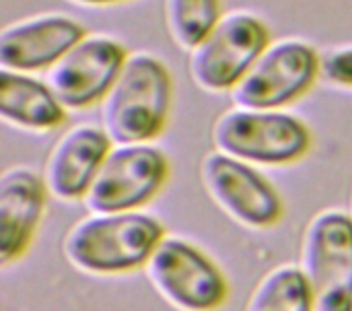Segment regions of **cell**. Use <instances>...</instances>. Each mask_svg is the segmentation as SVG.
<instances>
[{
	"label": "cell",
	"mask_w": 352,
	"mask_h": 311,
	"mask_svg": "<svg viewBox=\"0 0 352 311\" xmlns=\"http://www.w3.org/2000/svg\"><path fill=\"white\" fill-rule=\"evenodd\" d=\"M165 235V225L144 211L89 213L64 235L62 254L82 275L122 277L144 268Z\"/></svg>",
	"instance_id": "obj_1"
},
{
	"label": "cell",
	"mask_w": 352,
	"mask_h": 311,
	"mask_svg": "<svg viewBox=\"0 0 352 311\" xmlns=\"http://www.w3.org/2000/svg\"><path fill=\"white\" fill-rule=\"evenodd\" d=\"M171 95L167 66L155 56L132 54L101 101V128L113 144L151 142L167 126Z\"/></svg>",
	"instance_id": "obj_2"
},
{
	"label": "cell",
	"mask_w": 352,
	"mask_h": 311,
	"mask_svg": "<svg viewBox=\"0 0 352 311\" xmlns=\"http://www.w3.org/2000/svg\"><path fill=\"white\" fill-rule=\"evenodd\" d=\"M214 151L250 165L278 167L301 161L311 149V132L303 120L283 109L233 107L212 126Z\"/></svg>",
	"instance_id": "obj_3"
},
{
	"label": "cell",
	"mask_w": 352,
	"mask_h": 311,
	"mask_svg": "<svg viewBox=\"0 0 352 311\" xmlns=\"http://www.w3.org/2000/svg\"><path fill=\"white\" fill-rule=\"evenodd\" d=\"M144 272L159 297L177 311H219L229 299L223 268L179 235H165Z\"/></svg>",
	"instance_id": "obj_4"
},
{
	"label": "cell",
	"mask_w": 352,
	"mask_h": 311,
	"mask_svg": "<svg viewBox=\"0 0 352 311\" xmlns=\"http://www.w3.org/2000/svg\"><path fill=\"white\" fill-rule=\"evenodd\" d=\"M318 311H352V217L324 208L305 225L301 260Z\"/></svg>",
	"instance_id": "obj_5"
},
{
	"label": "cell",
	"mask_w": 352,
	"mask_h": 311,
	"mask_svg": "<svg viewBox=\"0 0 352 311\" xmlns=\"http://www.w3.org/2000/svg\"><path fill=\"white\" fill-rule=\"evenodd\" d=\"M200 180L208 198L245 229L266 231L285 217L280 192L256 165L212 151L202 159Z\"/></svg>",
	"instance_id": "obj_6"
},
{
	"label": "cell",
	"mask_w": 352,
	"mask_h": 311,
	"mask_svg": "<svg viewBox=\"0 0 352 311\" xmlns=\"http://www.w3.org/2000/svg\"><path fill=\"white\" fill-rule=\"evenodd\" d=\"M167 155L144 144H113L101 171L91 186L85 206L89 213H136L144 211L167 186Z\"/></svg>",
	"instance_id": "obj_7"
},
{
	"label": "cell",
	"mask_w": 352,
	"mask_h": 311,
	"mask_svg": "<svg viewBox=\"0 0 352 311\" xmlns=\"http://www.w3.org/2000/svg\"><path fill=\"white\" fill-rule=\"evenodd\" d=\"M268 45L262 21L248 12H229L192 50V76L206 91H233Z\"/></svg>",
	"instance_id": "obj_8"
},
{
	"label": "cell",
	"mask_w": 352,
	"mask_h": 311,
	"mask_svg": "<svg viewBox=\"0 0 352 311\" xmlns=\"http://www.w3.org/2000/svg\"><path fill=\"white\" fill-rule=\"evenodd\" d=\"M320 76L318 52L295 39L268 45L231 91L233 103L248 109H283L303 97Z\"/></svg>",
	"instance_id": "obj_9"
},
{
	"label": "cell",
	"mask_w": 352,
	"mask_h": 311,
	"mask_svg": "<svg viewBox=\"0 0 352 311\" xmlns=\"http://www.w3.org/2000/svg\"><path fill=\"white\" fill-rule=\"evenodd\" d=\"M128 54L111 37H85L45 70V83L66 109H82L103 101Z\"/></svg>",
	"instance_id": "obj_10"
},
{
	"label": "cell",
	"mask_w": 352,
	"mask_h": 311,
	"mask_svg": "<svg viewBox=\"0 0 352 311\" xmlns=\"http://www.w3.org/2000/svg\"><path fill=\"white\" fill-rule=\"evenodd\" d=\"M111 149L113 142L101 126L78 124L66 130L52 147L41 173L50 196L60 202H85Z\"/></svg>",
	"instance_id": "obj_11"
},
{
	"label": "cell",
	"mask_w": 352,
	"mask_h": 311,
	"mask_svg": "<svg viewBox=\"0 0 352 311\" xmlns=\"http://www.w3.org/2000/svg\"><path fill=\"white\" fill-rule=\"evenodd\" d=\"M50 200L43 175L10 167L0 175V264L19 262L35 242Z\"/></svg>",
	"instance_id": "obj_12"
},
{
	"label": "cell",
	"mask_w": 352,
	"mask_h": 311,
	"mask_svg": "<svg viewBox=\"0 0 352 311\" xmlns=\"http://www.w3.org/2000/svg\"><path fill=\"white\" fill-rule=\"evenodd\" d=\"M85 37V27L66 17L47 14L19 21L0 33V64L25 74L50 68Z\"/></svg>",
	"instance_id": "obj_13"
},
{
	"label": "cell",
	"mask_w": 352,
	"mask_h": 311,
	"mask_svg": "<svg viewBox=\"0 0 352 311\" xmlns=\"http://www.w3.org/2000/svg\"><path fill=\"white\" fill-rule=\"evenodd\" d=\"M66 107L45 81L25 72L0 70V118L29 132H47L66 122Z\"/></svg>",
	"instance_id": "obj_14"
},
{
	"label": "cell",
	"mask_w": 352,
	"mask_h": 311,
	"mask_svg": "<svg viewBox=\"0 0 352 311\" xmlns=\"http://www.w3.org/2000/svg\"><path fill=\"white\" fill-rule=\"evenodd\" d=\"M245 311H318V308L301 266L287 262L260 279Z\"/></svg>",
	"instance_id": "obj_15"
},
{
	"label": "cell",
	"mask_w": 352,
	"mask_h": 311,
	"mask_svg": "<svg viewBox=\"0 0 352 311\" xmlns=\"http://www.w3.org/2000/svg\"><path fill=\"white\" fill-rule=\"evenodd\" d=\"M165 17L173 39L192 52L221 21V4L219 0H167Z\"/></svg>",
	"instance_id": "obj_16"
},
{
	"label": "cell",
	"mask_w": 352,
	"mask_h": 311,
	"mask_svg": "<svg viewBox=\"0 0 352 311\" xmlns=\"http://www.w3.org/2000/svg\"><path fill=\"white\" fill-rule=\"evenodd\" d=\"M320 76L332 85L352 89V47H342L320 58Z\"/></svg>",
	"instance_id": "obj_17"
},
{
	"label": "cell",
	"mask_w": 352,
	"mask_h": 311,
	"mask_svg": "<svg viewBox=\"0 0 352 311\" xmlns=\"http://www.w3.org/2000/svg\"><path fill=\"white\" fill-rule=\"evenodd\" d=\"M80 4H111V2H124V0H72Z\"/></svg>",
	"instance_id": "obj_18"
},
{
	"label": "cell",
	"mask_w": 352,
	"mask_h": 311,
	"mask_svg": "<svg viewBox=\"0 0 352 311\" xmlns=\"http://www.w3.org/2000/svg\"><path fill=\"white\" fill-rule=\"evenodd\" d=\"M349 213H351V217H352V200H351V211H349Z\"/></svg>",
	"instance_id": "obj_19"
}]
</instances>
